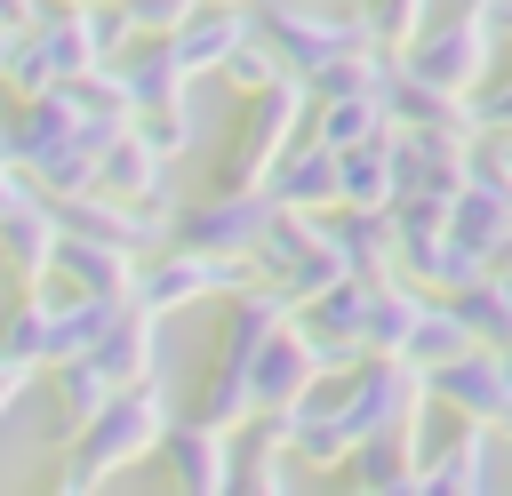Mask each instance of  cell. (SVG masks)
Returning a JSON list of instances; mask_svg holds the SVG:
<instances>
[{
	"mask_svg": "<svg viewBox=\"0 0 512 496\" xmlns=\"http://www.w3.org/2000/svg\"><path fill=\"white\" fill-rule=\"evenodd\" d=\"M256 32V16H240V8H216V0H200L176 32H168V48H176V64L184 72H224V56L240 48Z\"/></svg>",
	"mask_w": 512,
	"mask_h": 496,
	"instance_id": "11",
	"label": "cell"
},
{
	"mask_svg": "<svg viewBox=\"0 0 512 496\" xmlns=\"http://www.w3.org/2000/svg\"><path fill=\"white\" fill-rule=\"evenodd\" d=\"M272 200H280V208H328V200H344V152H336L328 136L296 144V152L272 168Z\"/></svg>",
	"mask_w": 512,
	"mask_h": 496,
	"instance_id": "12",
	"label": "cell"
},
{
	"mask_svg": "<svg viewBox=\"0 0 512 496\" xmlns=\"http://www.w3.org/2000/svg\"><path fill=\"white\" fill-rule=\"evenodd\" d=\"M304 104H312V80H304V72H280L272 88H256V96H248V120H240V136H232V152H224V168H216V184H224V192L272 184V168L288 160L296 120H304Z\"/></svg>",
	"mask_w": 512,
	"mask_h": 496,
	"instance_id": "2",
	"label": "cell"
},
{
	"mask_svg": "<svg viewBox=\"0 0 512 496\" xmlns=\"http://www.w3.org/2000/svg\"><path fill=\"white\" fill-rule=\"evenodd\" d=\"M400 256H408V272H416L424 288H448V296L496 272V256H488L480 240H464V232H432V240H416V248H400Z\"/></svg>",
	"mask_w": 512,
	"mask_h": 496,
	"instance_id": "13",
	"label": "cell"
},
{
	"mask_svg": "<svg viewBox=\"0 0 512 496\" xmlns=\"http://www.w3.org/2000/svg\"><path fill=\"white\" fill-rule=\"evenodd\" d=\"M408 192V176H400V136L384 128L376 144H352L344 152V200L352 208H392Z\"/></svg>",
	"mask_w": 512,
	"mask_h": 496,
	"instance_id": "16",
	"label": "cell"
},
{
	"mask_svg": "<svg viewBox=\"0 0 512 496\" xmlns=\"http://www.w3.org/2000/svg\"><path fill=\"white\" fill-rule=\"evenodd\" d=\"M448 304L472 320V336H480V344H496V352L512 344V288H504L496 272H488V280H472V288H456Z\"/></svg>",
	"mask_w": 512,
	"mask_h": 496,
	"instance_id": "26",
	"label": "cell"
},
{
	"mask_svg": "<svg viewBox=\"0 0 512 496\" xmlns=\"http://www.w3.org/2000/svg\"><path fill=\"white\" fill-rule=\"evenodd\" d=\"M280 72H288V56L272 48V32H264V24H256V32H248V40L232 48V56H224V80H232L240 96H256V88H272Z\"/></svg>",
	"mask_w": 512,
	"mask_h": 496,
	"instance_id": "28",
	"label": "cell"
},
{
	"mask_svg": "<svg viewBox=\"0 0 512 496\" xmlns=\"http://www.w3.org/2000/svg\"><path fill=\"white\" fill-rule=\"evenodd\" d=\"M384 120H392V112H384V96H328V104H320V136H328L336 152L376 144V136H384Z\"/></svg>",
	"mask_w": 512,
	"mask_h": 496,
	"instance_id": "25",
	"label": "cell"
},
{
	"mask_svg": "<svg viewBox=\"0 0 512 496\" xmlns=\"http://www.w3.org/2000/svg\"><path fill=\"white\" fill-rule=\"evenodd\" d=\"M80 128H88V112H80V96H72V88H48V96H24V112H16V128H8V152H16L24 168H40L48 152H64V144H80Z\"/></svg>",
	"mask_w": 512,
	"mask_h": 496,
	"instance_id": "9",
	"label": "cell"
},
{
	"mask_svg": "<svg viewBox=\"0 0 512 496\" xmlns=\"http://www.w3.org/2000/svg\"><path fill=\"white\" fill-rule=\"evenodd\" d=\"M424 488H488V424L480 416H464L456 432H440L432 440V456H424Z\"/></svg>",
	"mask_w": 512,
	"mask_h": 496,
	"instance_id": "17",
	"label": "cell"
},
{
	"mask_svg": "<svg viewBox=\"0 0 512 496\" xmlns=\"http://www.w3.org/2000/svg\"><path fill=\"white\" fill-rule=\"evenodd\" d=\"M496 24H504V32H512V0H504V8H496Z\"/></svg>",
	"mask_w": 512,
	"mask_h": 496,
	"instance_id": "38",
	"label": "cell"
},
{
	"mask_svg": "<svg viewBox=\"0 0 512 496\" xmlns=\"http://www.w3.org/2000/svg\"><path fill=\"white\" fill-rule=\"evenodd\" d=\"M216 288H248V264L240 256H216V248H168L152 272H136V304L144 312H176L192 296H216Z\"/></svg>",
	"mask_w": 512,
	"mask_h": 496,
	"instance_id": "4",
	"label": "cell"
},
{
	"mask_svg": "<svg viewBox=\"0 0 512 496\" xmlns=\"http://www.w3.org/2000/svg\"><path fill=\"white\" fill-rule=\"evenodd\" d=\"M0 160H16V152H8V128H0Z\"/></svg>",
	"mask_w": 512,
	"mask_h": 496,
	"instance_id": "39",
	"label": "cell"
},
{
	"mask_svg": "<svg viewBox=\"0 0 512 496\" xmlns=\"http://www.w3.org/2000/svg\"><path fill=\"white\" fill-rule=\"evenodd\" d=\"M0 24H16V32H32V0H0Z\"/></svg>",
	"mask_w": 512,
	"mask_h": 496,
	"instance_id": "36",
	"label": "cell"
},
{
	"mask_svg": "<svg viewBox=\"0 0 512 496\" xmlns=\"http://www.w3.org/2000/svg\"><path fill=\"white\" fill-rule=\"evenodd\" d=\"M272 216H280L272 184H248V192H224L216 184V200H200V208L176 216V240L184 248H216V256H256V240H264Z\"/></svg>",
	"mask_w": 512,
	"mask_h": 496,
	"instance_id": "3",
	"label": "cell"
},
{
	"mask_svg": "<svg viewBox=\"0 0 512 496\" xmlns=\"http://www.w3.org/2000/svg\"><path fill=\"white\" fill-rule=\"evenodd\" d=\"M328 232L352 248V264H360V272H376V264L400 248V224H392V208H352V200H344V216H336Z\"/></svg>",
	"mask_w": 512,
	"mask_h": 496,
	"instance_id": "23",
	"label": "cell"
},
{
	"mask_svg": "<svg viewBox=\"0 0 512 496\" xmlns=\"http://www.w3.org/2000/svg\"><path fill=\"white\" fill-rule=\"evenodd\" d=\"M256 24L272 32V48L288 56V72H304V80H312L328 56H344V48L376 40V32H368V16H344V24H336V16H312V8H264Z\"/></svg>",
	"mask_w": 512,
	"mask_h": 496,
	"instance_id": "7",
	"label": "cell"
},
{
	"mask_svg": "<svg viewBox=\"0 0 512 496\" xmlns=\"http://www.w3.org/2000/svg\"><path fill=\"white\" fill-rule=\"evenodd\" d=\"M120 72H128V96H136V112H152V104H184V64H176V48H152V56H120Z\"/></svg>",
	"mask_w": 512,
	"mask_h": 496,
	"instance_id": "24",
	"label": "cell"
},
{
	"mask_svg": "<svg viewBox=\"0 0 512 496\" xmlns=\"http://www.w3.org/2000/svg\"><path fill=\"white\" fill-rule=\"evenodd\" d=\"M416 320H424V296H416V288L376 280V304H368V352H400V360H408Z\"/></svg>",
	"mask_w": 512,
	"mask_h": 496,
	"instance_id": "20",
	"label": "cell"
},
{
	"mask_svg": "<svg viewBox=\"0 0 512 496\" xmlns=\"http://www.w3.org/2000/svg\"><path fill=\"white\" fill-rule=\"evenodd\" d=\"M64 8H88V0H64Z\"/></svg>",
	"mask_w": 512,
	"mask_h": 496,
	"instance_id": "40",
	"label": "cell"
},
{
	"mask_svg": "<svg viewBox=\"0 0 512 496\" xmlns=\"http://www.w3.org/2000/svg\"><path fill=\"white\" fill-rule=\"evenodd\" d=\"M168 440V400H160V384H120L112 400H104V416H88L80 424V456L56 472L64 488H96L112 464H128V456H144V448H160Z\"/></svg>",
	"mask_w": 512,
	"mask_h": 496,
	"instance_id": "1",
	"label": "cell"
},
{
	"mask_svg": "<svg viewBox=\"0 0 512 496\" xmlns=\"http://www.w3.org/2000/svg\"><path fill=\"white\" fill-rule=\"evenodd\" d=\"M480 336H472V320L456 312V304H424V320H416V344H408V360L432 376V368H448L456 352H472Z\"/></svg>",
	"mask_w": 512,
	"mask_h": 496,
	"instance_id": "21",
	"label": "cell"
},
{
	"mask_svg": "<svg viewBox=\"0 0 512 496\" xmlns=\"http://www.w3.org/2000/svg\"><path fill=\"white\" fill-rule=\"evenodd\" d=\"M0 248H8V272H24V280L56 272V248H64V208H56L48 192L16 200V208L0 216Z\"/></svg>",
	"mask_w": 512,
	"mask_h": 496,
	"instance_id": "10",
	"label": "cell"
},
{
	"mask_svg": "<svg viewBox=\"0 0 512 496\" xmlns=\"http://www.w3.org/2000/svg\"><path fill=\"white\" fill-rule=\"evenodd\" d=\"M0 344H8L16 368H40V360H48V296H24V304L8 312V328H0Z\"/></svg>",
	"mask_w": 512,
	"mask_h": 496,
	"instance_id": "29",
	"label": "cell"
},
{
	"mask_svg": "<svg viewBox=\"0 0 512 496\" xmlns=\"http://www.w3.org/2000/svg\"><path fill=\"white\" fill-rule=\"evenodd\" d=\"M56 272H64L72 288H96V296H136L128 248H120V240H96V232H64V248H56Z\"/></svg>",
	"mask_w": 512,
	"mask_h": 496,
	"instance_id": "14",
	"label": "cell"
},
{
	"mask_svg": "<svg viewBox=\"0 0 512 496\" xmlns=\"http://www.w3.org/2000/svg\"><path fill=\"white\" fill-rule=\"evenodd\" d=\"M96 184H104V192H120V200H144V192L160 184V152L136 136V120L104 144V176H96Z\"/></svg>",
	"mask_w": 512,
	"mask_h": 496,
	"instance_id": "19",
	"label": "cell"
},
{
	"mask_svg": "<svg viewBox=\"0 0 512 496\" xmlns=\"http://www.w3.org/2000/svg\"><path fill=\"white\" fill-rule=\"evenodd\" d=\"M312 376H320L312 328H304V320H288V328L256 352V368H248V384H256V416H264V408H296V400L312 392Z\"/></svg>",
	"mask_w": 512,
	"mask_h": 496,
	"instance_id": "8",
	"label": "cell"
},
{
	"mask_svg": "<svg viewBox=\"0 0 512 496\" xmlns=\"http://www.w3.org/2000/svg\"><path fill=\"white\" fill-rule=\"evenodd\" d=\"M200 0H128V16H136V32H176L184 16H192Z\"/></svg>",
	"mask_w": 512,
	"mask_h": 496,
	"instance_id": "33",
	"label": "cell"
},
{
	"mask_svg": "<svg viewBox=\"0 0 512 496\" xmlns=\"http://www.w3.org/2000/svg\"><path fill=\"white\" fill-rule=\"evenodd\" d=\"M424 384H432V400H440V408H456V416L512 424V368H504V352H496V344L456 352V360H448V368H432Z\"/></svg>",
	"mask_w": 512,
	"mask_h": 496,
	"instance_id": "5",
	"label": "cell"
},
{
	"mask_svg": "<svg viewBox=\"0 0 512 496\" xmlns=\"http://www.w3.org/2000/svg\"><path fill=\"white\" fill-rule=\"evenodd\" d=\"M136 136L168 160V152H184V144H192V112H184V104H152V112H136Z\"/></svg>",
	"mask_w": 512,
	"mask_h": 496,
	"instance_id": "31",
	"label": "cell"
},
{
	"mask_svg": "<svg viewBox=\"0 0 512 496\" xmlns=\"http://www.w3.org/2000/svg\"><path fill=\"white\" fill-rule=\"evenodd\" d=\"M120 384H112V368L96 360V352H80V360H64V424L80 432L88 416H104V400H112Z\"/></svg>",
	"mask_w": 512,
	"mask_h": 496,
	"instance_id": "27",
	"label": "cell"
},
{
	"mask_svg": "<svg viewBox=\"0 0 512 496\" xmlns=\"http://www.w3.org/2000/svg\"><path fill=\"white\" fill-rule=\"evenodd\" d=\"M160 448H168V472H176L184 488H232V480H240V472L224 464V424H208V416H184Z\"/></svg>",
	"mask_w": 512,
	"mask_h": 496,
	"instance_id": "15",
	"label": "cell"
},
{
	"mask_svg": "<svg viewBox=\"0 0 512 496\" xmlns=\"http://www.w3.org/2000/svg\"><path fill=\"white\" fill-rule=\"evenodd\" d=\"M24 376H32V368H16V360H0V416L16 408V392H24Z\"/></svg>",
	"mask_w": 512,
	"mask_h": 496,
	"instance_id": "35",
	"label": "cell"
},
{
	"mask_svg": "<svg viewBox=\"0 0 512 496\" xmlns=\"http://www.w3.org/2000/svg\"><path fill=\"white\" fill-rule=\"evenodd\" d=\"M464 168H472V184L512 192V128H480V144L464 152Z\"/></svg>",
	"mask_w": 512,
	"mask_h": 496,
	"instance_id": "30",
	"label": "cell"
},
{
	"mask_svg": "<svg viewBox=\"0 0 512 496\" xmlns=\"http://www.w3.org/2000/svg\"><path fill=\"white\" fill-rule=\"evenodd\" d=\"M448 232H464V240H480L488 256H504V248H512V192L464 176V192L448 200Z\"/></svg>",
	"mask_w": 512,
	"mask_h": 496,
	"instance_id": "18",
	"label": "cell"
},
{
	"mask_svg": "<svg viewBox=\"0 0 512 496\" xmlns=\"http://www.w3.org/2000/svg\"><path fill=\"white\" fill-rule=\"evenodd\" d=\"M352 480L360 488H424V464H416V440H360L352 448Z\"/></svg>",
	"mask_w": 512,
	"mask_h": 496,
	"instance_id": "22",
	"label": "cell"
},
{
	"mask_svg": "<svg viewBox=\"0 0 512 496\" xmlns=\"http://www.w3.org/2000/svg\"><path fill=\"white\" fill-rule=\"evenodd\" d=\"M8 56H16V24H0V72H8Z\"/></svg>",
	"mask_w": 512,
	"mask_h": 496,
	"instance_id": "37",
	"label": "cell"
},
{
	"mask_svg": "<svg viewBox=\"0 0 512 496\" xmlns=\"http://www.w3.org/2000/svg\"><path fill=\"white\" fill-rule=\"evenodd\" d=\"M120 8H128V0H120Z\"/></svg>",
	"mask_w": 512,
	"mask_h": 496,
	"instance_id": "41",
	"label": "cell"
},
{
	"mask_svg": "<svg viewBox=\"0 0 512 496\" xmlns=\"http://www.w3.org/2000/svg\"><path fill=\"white\" fill-rule=\"evenodd\" d=\"M368 32H376L384 48H408V40L424 32V0H368Z\"/></svg>",
	"mask_w": 512,
	"mask_h": 496,
	"instance_id": "32",
	"label": "cell"
},
{
	"mask_svg": "<svg viewBox=\"0 0 512 496\" xmlns=\"http://www.w3.org/2000/svg\"><path fill=\"white\" fill-rule=\"evenodd\" d=\"M400 64H408L416 80L464 96V88H480V72H488V24H480V16H456V24H440V32H416V40L400 48Z\"/></svg>",
	"mask_w": 512,
	"mask_h": 496,
	"instance_id": "6",
	"label": "cell"
},
{
	"mask_svg": "<svg viewBox=\"0 0 512 496\" xmlns=\"http://www.w3.org/2000/svg\"><path fill=\"white\" fill-rule=\"evenodd\" d=\"M472 120H480V128H512V72H496V80L480 88V104H472Z\"/></svg>",
	"mask_w": 512,
	"mask_h": 496,
	"instance_id": "34",
	"label": "cell"
}]
</instances>
